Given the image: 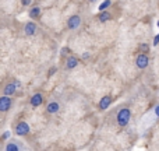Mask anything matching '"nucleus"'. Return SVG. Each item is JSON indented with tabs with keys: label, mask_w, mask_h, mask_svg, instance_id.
<instances>
[{
	"label": "nucleus",
	"mask_w": 159,
	"mask_h": 151,
	"mask_svg": "<svg viewBox=\"0 0 159 151\" xmlns=\"http://www.w3.org/2000/svg\"><path fill=\"white\" fill-rule=\"evenodd\" d=\"M130 116H131V112H130L129 108H123V109L119 111L117 113V123L120 126H127L130 120Z\"/></svg>",
	"instance_id": "f257e3e1"
},
{
	"label": "nucleus",
	"mask_w": 159,
	"mask_h": 151,
	"mask_svg": "<svg viewBox=\"0 0 159 151\" xmlns=\"http://www.w3.org/2000/svg\"><path fill=\"white\" fill-rule=\"evenodd\" d=\"M16 133L18 136H25L30 133V126H28L27 122H20L16 126Z\"/></svg>",
	"instance_id": "f03ea898"
},
{
	"label": "nucleus",
	"mask_w": 159,
	"mask_h": 151,
	"mask_svg": "<svg viewBox=\"0 0 159 151\" xmlns=\"http://www.w3.org/2000/svg\"><path fill=\"white\" fill-rule=\"evenodd\" d=\"M80 25H81V17L80 16H71L69 18V21H67V27H69L70 30H75Z\"/></svg>",
	"instance_id": "7ed1b4c3"
},
{
	"label": "nucleus",
	"mask_w": 159,
	"mask_h": 151,
	"mask_svg": "<svg viewBox=\"0 0 159 151\" xmlns=\"http://www.w3.org/2000/svg\"><path fill=\"white\" fill-rule=\"evenodd\" d=\"M135 63H137V66L140 67V69H145V67L148 66V56H147L145 53H140V55L137 56Z\"/></svg>",
	"instance_id": "20e7f679"
},
{
	"label": "nucleus",
	"mask_w": 159,
	"mask_h": 151,
	"mask_svg": "<svg viewBox=\"0 0 159 151\" xmlns=\"http://www.w3.org/2000/svg\"><path fill=\"white\" fill-rule=\"evenodd\" d=\"M10 106H11L10 97H2V98H0V111H2V112H7Z\"/></svg>",
	"instance_id": "39448f33"
},
{
	"label": "nucleus",
	"mask_w": 159,
	"mask_h": 151,
	"mask_svg": "<svg viewBox=\"0 0 159 151\" xmlns=\"http://www.w3.org/2000/svg\"><path fill=\"white\" fill-rule=\"evenodd\" d=\"M110 104H112V97H109V95L103 97V98L99 101V109H102V111L107 109Z\"/></svg>",
	"instance_id": "423d86ee"
},
{
	"label": "nucleus",
	"mask_w": 159,
	"mask_h": 151,
	"mask_svg": "<svg viewBox=\"0 0 159 151\" xmlns=\"http://www.w3.org/2000/svg\"><path fill=\"white\" fill-rule=\"evenodd\" d=\"M16 87H17V85L14 84V83H10V84L6 85L4 90H3V94H4V97H10V95H13V94L16 92Z\"/></svg>",
	"instance_id": "0eeeda50"
},
{
	"label": "nucleus",
	"mask_w": 159,
	"mask_h": 151,
	"mask_svg": "<svg viewBox=\"0 0 159 151\" xmlns=\"http://www.w3.org/2000/svg\"><path fill=\"white\" fill-rule=\"evenodd\" d=\"M35 31H36V25H35V22H27L25 24V28H24V32L27 34V35H34L35 34Z\"/></svg>",
	"instance_id": "6e6552de"
},
{
	"label": "nucleus",
	"mask_w": 159,
	"mask_h": 151,
	"mask_svg": "<svg viewBox=\"0 0 159 151\" xmlns=\"http://www.w3.org/2000/svg\"><path fill=\"white\" fill-rule=\"evenodd\" d=\"M42 102H43V95H42V94H35V95H32V98H31V105H32V106H39Z\"/></svg>",
	"instance_id": "1a4fd4ad"
},
{
	"label": "nucleus",
	"mask_w": 159,
	"mask_h": 151,
	"mask_svg": "<svg viewBox=\"0 0 159 151\" xmlns=\"http://www.w3.org/2000/svg\"><path fill=\"white\" fill-rule=\"evenodd\" d=\"M46 111H48L49 113H56V112L59 111V104H57V102H50V104L48 105Z\"/></svg>",
	"instance_id": "9d476101"
},
{
	"label": "nucleus",
	"mask_w": 159,
	"mask_h": 151,
	"mask_svg": "<svg viewBox=\"0 0 159 151\" xmlns=\"http://www.w3.org/2000/svg\"><path fill=\"white\" fill-rule=\"evenodd\" d=\"M77 64H78V60H77V59H75V58H73V56H70V58L67 59V64H66V66H67V69H74V67L77 66Z\"/></svg>",
	"instance_id": "9b49d317"
},
{
	"label": "nucleus",
	"mask_w": 159,
	"mask_h": 151,
	"mask_svg": "<svg viewBox=\"0 0 159 151\" xmlns=\"http://www.w3.org/2000/svg\"><path fill=\"white\" fill-rule=\"evenodd\" d=\"M110 14L107 13V11H103V13H99V21H102V22H106V21H109L110 20Z\"/></svg>",
	"instance_id": "f8f14e48"
},
{
	"label": "nucleus",
	"mask_w": 159,
	"mask_h": 151,
	"mask_svg": "<svg viewBox=\"0 0 159 151\" xmlns=\"http://www.w3.org/2000/svg\"><path fill=\"white\" fill-rule=\"evenodd\" d=\"M39 13H41V8L34 7V8H31V11H30V17L31 18H36V17L39 16Z\"/></svg>",
	"instance_id": "ddd939ff"
},
{
	"label": "nucleus",
	"mask_w": 159,
	"mask_h": 151,
	"mask_svg": "<svg viewBox=\"0 0 159 151\" xmlns=\"http://www.w3.org/2000/svg\"><path fill=\"white\" fill-rule=\"evenodd\" d=\"M6 151H20V149L16 143H8L6 146Z\"/></svg>",
	"instance_id": "4468645a"
},
{
	"label": "nucleus",
	"mask_w": 159,
	"mask_h": 151,
	"mask_svg": "<svg viewBox=\"0 0 159 151\" xmlns=\"http://www.w3.org/2000/svg\"><path fill=\"white\" fill-rule=\"evenodd\" d=\"M109 6H110V2H109V0H106V2H103V3H102V4L99 6V10H101V13H103V11H105V8H107V7H109Z\"/></svg>",
	"instance_id": "2eb2a0df"
},
{
	"label": "nucleus",
	"mask_w": 159,
	"mask_h": 151,
	"mask_svg": "<svg viewBox=\"0 0 159 151\" xmlns=\"http://www.w3.org/2000/svg\"><path fill=\"white\" fill-rule=\"evenodd\" d=\"M140 48H141V50H145V52H147V50H148V45H147V44H145V45L143 44Z\"/></svg>",
	"instance_id": "dca6fc26"
},
{
	"label": "nucleus",
	"mask_w": 159,
	"mask_h": 151,
	"mask_svg": "<svg viewBox=\"0 0 159 151\" xmlns=\"http://www.w3.org/2000/svg\"><path fill=\"white\" fill-rule=\"evenodd\" d=\"M158 44H159V35H157L154 38V45H158Z\"/></svg>",
	"instance_id": "f3484780"
},
{
	"label": "nucleus",
	"mask_w": 159,
	"mask_h": 151,
	"mask_svg": "<svg viewBox=\"0 0 159 151\" xmlns=\"http://www.w3.org/2000/svg\"><path fill=\"white\" fill-rule=\"evenodd\" d=\"M55 72H56V67H53V69H50V70H49V76H52Z\"/></svg>",
	"instance_id": "a211bd4d"
},
{
	"label": "nucleus",
	"mask_w": 159,
	"mask_h": 151,
	"mask_svg": "<svg viewBox=\"0 0 159 151\" xmlns=\"http://www.w3.org/2000/svg\"><path fill=\"white\" fill-rule=\"evenodd\" d=\"M155 113H157V116H158V118H159V105H158V106H157V108H155Z\"/></svg>",
	"instance_id": "6ab92c4d"
},
{
	"label": "nucleus",
	"mask_w": 159,
	"mask_h": 151,
	"mask_svg": "<svg viewBox=\"0 0 159 151\" xmlns=\"http://www.w3.org/2000/svg\"><path fill=\"white\" fill-rule=\"evenodd\" d=\"M8 136H10V133H8V132H6V133H4V134H3V139H7V137H8Z\"/></svg>",
	"instance_id": "aec40b11"
},
{
	"label": "nucleus",
	"mask_w": 159,
	"mask_h": 151,
	"mask_svg": "<svg viewBox=\"0 0 159 151\" xmlns=\"http://www.w3.org/2000/svg\"><path fill=\"white\" fill-rule=\"evenodd\" d=\"M22 4H24V6H28V4H31V2H28V0H25V2H22Z\"/></svg>",
	"instance_id": "412c9836"
},
{
	"label": "nucleus",
	"mask_w": 159,
	"mask_h": 151,
	"mask_svg": "<svg viewBox=\"0 0 159 151\" xmlns=\"http://www.w3.org/2000/svg\"><path fill=\"white\" fill-rule=\"evenodd\" d=\"M66 52H69V49H67V48H64V49L61 50V53H63V56H64V53H66Z\"/></svg>",
	"instance_id": "4be33fe9"
}]
</instances>
